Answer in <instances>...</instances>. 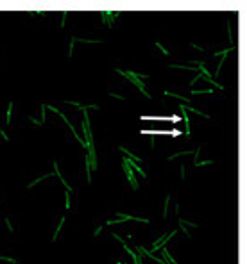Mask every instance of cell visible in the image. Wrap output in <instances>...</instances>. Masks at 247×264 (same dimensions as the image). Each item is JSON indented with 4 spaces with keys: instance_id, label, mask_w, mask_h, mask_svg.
I'll return each mask as SVG.
<instances>
[{
    "instance_id": "6da1fadb",
    "label": "cell",
    "mask_w": 247,
    "mask_h": 264,
    "mask_svg": "<svg viewBox=\"0 0 247 264\" xmlns=\"http://www.w3.org/2000/svg\"><path fill=\"white\" fill-rule=\"evenodd\" d=\"M115 71L117 73H120L122 77H126L131 84H135V86L141 91V95L145 98H152L150 97V93L145 89V84H143V80H147L149 79V75L147 73H141V71H132V70H122V68H115Z\"/></svg>"
},
{
    "instance_id": "7a4b0ae2",
    "label": "cell",
    "mask_w": 247,
    "mask_h": 264,
    "mask_svg": "<svg viewBox=\"0 0 247 264\" xmlns=\"http://www.w3.org/2000/svg\"><path fill=\"white\" fill-rule=\"evenodd\" d=\"M122 170H124V173H126V177H127L131 187L136 191L140 184H138V178H136V175H135V170H132V168L127 164V159H126V157H122Z\"/></svg>"
},
{
    "instance_id": "3957f363",
    "label": "cell",
    "mask_w": 247,
    "mask_h": 264,
    "mask_svg": "<svg viewBox=\"0 0 247 264\" xmlns=\"http://www.w3.org/2000/svg\"><path fill=\"white\" fill-rule=\"evenodd\" d=\"M86 150H88L86 157H88L90 168H91V171H93V170H97V168H99V163H97V152H95V143H93V141H90Z\"/></svg>"
},
{
    "instance_id": "277c9868",
    "label": "cell",
    "mask_w": 247,
    "mask_h": 264,
    "mask_svg": "<svg viewBox=\"0 0 247 264\" xmlns=\"http://www.w3.org/2000/svg\"><path fill=\"white\" fill-rule=\"evenodd\" d=\"M120 16V13H113V11H102L100 13V20L104 22L108 27H113V23H115V20Z\"/></svg>"
},
{
    "instance_id": "5b68a950",
    "label": "cell",
    "mask_w": 247,
    "mask_h": 264,
    "mask_svg": "<svg viewBox=\"0 0 247 264\" xmlns=\"http://www.w3.org/2000/svg\"><path fill=\"white\" fill-rule=\"evenodd\" d=\"M179 112L184 120V136H190L192 134V129H190V118H188V111L183 109V104H179Z\"/></svg>"
},
{
    "instance_id": "8992f818",
    "label": "cell",
    "mask_w": 247,
    "mask_h": 264,
    "mask_svg": "<svg viewBox=\"0 0 247 264\" xmlns=\"http://www.w3.org/2000/svg\"><path fill=\"white\" fill-rule=\"evenodd\" d=\"M118 150H120V152L124 154V157H127V159H129V161H135L136 164H140V163H141V157H138V155H135V154H132L131 150H127V148H126V146H118Z\"/></svg>"
},
{
    "instance_id": "52a82bcc",
    "label": "cell",
    "mask_w": 247,
    "mask_h": 264,
    "mask_svg": "<svg viewBox=\"0 0 247 264\" xmlns=\"http://www.w3.org/2000/svg\"><path fill=\"white\" fill-rule=\"evenodd\" d=\"M161 255H163V261H165V264H177V261L174 259L170 253H168V248L167 246H163L161 248Z\"/></svg>"
},
{
    "instance_id": "ba28073f",
    "label": "cell",
    "mask_w": 247,
    "mask_h": 264,
    "mask_svg": "<svg viewBox=\"0 0 247 264\" xmlns=\"http://www.w3.org/2000/svg\"><path fill=\"white\" fill-rule=\"evenodd\" d=\"M183 109H184V111H190V112H195L197 116H202V118H206V120L210 118V114H206V112H202V111H199V109H195V107H192V105L183 104Z\"/></svg>"
},
{
    "instance_id": "9c48e42d",
    "label": "cell",
    "mask_w": 247,
    "mask_h": 264,
    "mask_svg": "<svg viewBox=\"0 0 247 264\" xmlns=\"http://www.w3.org/2000/svg\"><path fill=\"white\" fill-rule=\"evenodd\" d=\"M124 250H126V252L129 253V255L132 257V261H135V264H143V262H141V257L138 255V253H136L135 250H131V248H127V245H124Z\"/></svg>"
},
{
    "instance_id": "30bf717a",
    "label": "cell",
    "mask_w": 247,
    "mask_h": 264,
    "mask_svg": "<svg viewBox=\"0 0 247 264\" xmlns=\"http://www.w3.org/2000/svg\"><path fill=\"white\" fill-rule=\"evenodd\" d=\"M50 175H54V173H47V175H43V177H38V178H36V180H32V182H30V184H27V189H30V187H34L36 184H39L41 180H45V178H48Z\"/></svg>"
},
{
    "instance_id": "8fae6325",
    "label": "cell",
    "mask_w": 247,
    "mask_h": 264,
    "mask_svg": "<svg viewBox=\"0 0 247 264\" xmlns=\"http://www.w3.org/2000/svg\"><path fill=\"white\" fill-rule=\"evenodd\" d=\"M11 114H13V102L7 104V112H6V123L11 125Z\"/></svg>"
},
{
    "instance_id": "7c38bea8",
    "label": "cell",
    "mask_w": 247,
    "mask_h": 264,
    "mask_svg": "<svg viewBox=\"0 0 247 264\" xmlns=\"http://www.w3.org/2000/svg\"><path fill=\"white\" fill-rule=\"evenodd\" d=\"M193 154V150H184V152H177V154H174V155H168L167 157V161L170 163L172 159H176V157H179V155H192Z\"/></svg>"
},
{
    "instance_id": "4fadbf2b",
    "label": "cell",
    "mask_w": 247,
    "mask_h": 264,
    "mask_svg": "<svg viewBox=\"0 0 247 264\" xmlns=\"http://www.w3.org/2000/svg\"><path fill=\"white\" fill-rule=\"evenodd\" d=\"M84 170H86L88 182H91V168H90V163H88V157H86V155H84Z\"/></svg>"
},
{
    "instance_id": "5bb4252c",
    "label": "cell",
    "mask_w": 247,
    "mask_h": 264,
    "mask_svg": "<svg viewBox=\"0 0 247 264\" xmlns=\"http://www.w3.org/2000/svg\"><path fill=\"white\" fill-rule=\"evenodd\" d=\"M63 225H65V216L59 219V225L56 227V232L52 234V241H56V239H57V236H59V230H61V227H63Z\"/></svg>"
},
{
    "instance_id": "9a60e30c",
    "label": "cell",
    "mask_w": 247,
    "mask_h": 264,
    "mask_svg": "<svg viewBox=\"0 0 247 264\" xmlns=\"http://www.w3.org/2000/svg\"><path fill=\"white\" fill-rule=\"evenodd\" d=\"M168 204H170V195H167V198H165V207H163V218L168 216Z\"/></svg>"
},
{
    "instance_id": "2e32d148",
    "label": "cell",
    "mask_w": 247,
    "mask_h": 264,
    "mask_svg": "<svg viewBox=\"0 0 247 264\" xmlns=\"http://www.w3.org/2000/svg\"><path fill=\"white\" fill-rule=\"evenodd\" d=\"M156 48H158V50L161 52V54H163V56H170V52H168L167 48H165V47H163V45L159 43V41H156Z\"/></svg>"
},
{
    "instance_id": "e0dca14e",
    "label": "cell",
    "mask_w": 247,
    "mask_h": 264,
    "mask_svg": "<svg viewBox=\"0 0 247 264\" xmlns=\"http://www.w3.org/2000/svg\"><path fill=\"white\" fill-rule=\"evenodd\" d=\"M208 93H213V89H211V88H208V89H199V91H197V89H193V91H192V95H208Z\"/></svg>"
},
{
    "instance_id": "ac0fdd59",
    "label": "cell",
    "mask_w": 247,
    "mask_h": 264,
    "mask_svg": "<svg viewBox=\"0 0 247 264\" xmlns=\"http://www.w3.org/2000/svg\"><path fill=\"white\" fill-rule=\"evenodd\" d=\"M70 191H72V189H65V198H66V204H65V207H66V211L70 209Z\"/></svg>"
},
{
    "instance_id": "d6986e66",
    "label": "cell",
    "mask_w": 247,
    "mask_h": 264,
    "mask_svg": "<svg viewBox=\"0 0 247 264\" xmlns=\"http://www.w3.org/2000/svg\"><path fill=\"white\" fill-rule=\"evenodd\" d=\"M74 43H75V39H74V36L70 38V48H68V59L72 57V54H74Z\"/></svg>"
},
{
    "instance_id": "ffe728a7",
    "label": "cell",
    "mask_w": 247,
    "mask_h": 264,
    "mask_svg": "<svg viewBox=\"0 0 247 264\" xmlns=\"http://www.w3.org/2000/svg\"><path fill=\"white\" fill-rule=\"evenodd\" d=\"M206 80H208L210 84H213V86H215V88H217V89H224V86H222V84H219L217 80H213V77H210V79H206Z\"/></svg>"
},
{
    "instance_id": "44dd1931",
    "label": "cell",
    "mask_w": 247,
    "mask_h": 264,
    "mask_svg": "<svg viewBox=\"0 0 247 264\" xmlns=\"http://www.w3.org/2000/svg\"><path fill=\"white\" fill-rule=\"evenodd\" d=\"M179 227H181V232H184V236H186V237H192V234L188 232V228L183 225V219H179Z\"/></svg>"
},
{
    "instance_id": "7402d4cb",
    "label": "cell",
    "mask_w": 247,
    "mask_h": 264,
    "mask_svg": "<svg viewBox=\"0 0 247 264\" xmlns=\"http://www.w3.org/2000/svg\"><path fill=\"white\" fill-rule=\"evenodd\" d=\"M45 111H47V105H45V104H41V120H39V123H41V125L45 123Z\"/></svg>"
},
{
    "instance_id": "603a6c76",
    "label": "cell",
    "mask_w": 247,
    "mask_h": 264,
    "mask_svg": "<svg viewBox=\"0 0 247 264\" xmlns=\"http://www.w3.org/2000/svg\"><path fill=\"white\" fill-rule=\"evenodd\" d=\"M115 214H117L118 218H122V219H126V221H127V219H132V218H135V216H131V214H126V213H115Z\"/></svg>"
},
{
    "instance_id": "cb8c5ba5",
    "label": "cell",
    "mask_w": 247,
    "mask_h": 264,
    "mask_svg": "<svg viewBox=\"0 0 247 264\" xmlns=\"http://www.w3.org/2000/svg\"><path fill=\"white\" fill-rule=\"evenodd\" d=\"M126 219H122V218H117V219H108V225H118V223H124Z\"/></svg>"
},
{
    "instance_id": "d4e9b609",
    "label": "cell",
    "mask_w": 247,
    "mask_h": 264,
    "mask_svg": "<svg viewBox=\"0 0 247 264\" xmlns=\"http://www.w3.org/2000/svg\"><path fill=\"white\" fill-rule=\"evenodd\" d=\"M109 97H111V98H117V100H127L126 97H122V95H118V93H113V91H109Z\"/></svg>"
},
{
    "instance_id": "484cf974",
    "label": "cell",
    "mask_w": 247,
    "mask_h": 264,
    "mask_svg": "<svg viewBox=\"0 0 247 264\" xmlns=\"http://www.w3.org/2000/svg\"><path fill=\"white\" fill-rule=\"evenodd\" d=\"M206 164H211V161L208 159V161H197V163H195V166H197V168H199V166H206Z\"/></svg>"
},
{
    "instance_id": "4316f807",
    "label": "cell",
    "mask_w": 247,
    "mask_h": 264,
    "mask_svg": "<svg viewBox=\"0 0 247 264\" xmlns=\"http://www.w3.org/2000/svg\"><path fill=\"white\" fill-rule=\"evenodd\" d=\"M66 16H68V13H63V16H61V27H65V22H66Z\"/></svg>"
},
{
    "instance_id": "83f0119b",
    "label": "cell",
    "mask_w": 247,
    "mask_h": 264,
    "mask_svg": "<svg viewBox=\"0 0 247 264\" xmlns=\"http://www.w3.org/2000/svg\"><path fill=\"white\" fill-rule=\"evenodd\" d=\"M6 225H7L9 232H13V225H11V219H9V218H6Z\"/></svg>"
},
{
    "instance_id": "f1b7e54d",
    "label": "cell",
    "mask_w": 247,
    "mask_h": 264,
    "mask_svg": "<svg viewBox=\"0 0 247 264\" xmlns=\"http://www.w3.org/2000/svg\"><path fill=\"white\" fill-rule=\"evenodd\" d=\"M0 136H2V139H4V141H9V136H7L2 129H0Z\"/></svg>"
},
{
    "instance_id": "f546056e",
    "label": "cell",
    "mask_w": 247,
    "mask_h": 264,
    "mask_svg": "<svg viewBox=\"0 0 247 264\" xmlns=\"http://www.w3.org/2000/svg\"><path fill=\"white\" fill-rule=\"evenodd\" d=\"M113 237H115L117 241H120V243H122V245H126V241H124V239H122V237H120L118 234H113Z\"/></svg>"
},
{
    "instance_id": "4dcf8cb0",
    "label": "cell",
    "mask_w": 247,
    "mask_h": 264,
    "mask_svg": "<svg viewBox=\"0 0 247 264\" xmlns=\"http://www.w3.org/2000/svg\"><path fill=\"white\" fill-rule=\"evenodd\" d=\"M100 230H102V227H100V225H99V227H97V230H95V232H93V236H99V234H100Z\"/></svg>"
},
{
    "instance_id": "1f68e13d",
    "label": "cell",
    "mask_w": 247,
    "mask_h": 264,
    "mask_svg": "<svg viewBox=\"0 0 247 264\" xmlns=\"http://www.w3.org/2000/svg\"><path fill=\"white\" fill-rule=\"evenodd\" d=\"M184 170H186V168H184V166H181V178H184Z\"/></svg>"
},
{
    "instance_id": "d6a6232c",
    "label": "cell",
    "mask_w": 247,
    "mask_h": 264,
    "mask_svg": "<svg viewBox=\"0 0 247 264\" xmlns=\"http://www.w3.org/2000/svg\"><path fill=\"white\" fill-rule=\"evenodd\" d=\"M118 264H126V262H118Z\"/></svg>"
},
{
    "instance_id": "836d02e7",
    "label": "cell",
    "mask_w": 247,
    "mask_h": 264,
    "mask_svg": "<svg viewBox=\"0 0 247 264\" xmlns=\"http://www.w3.org/2000/svg\"><path fill=\"white\" fill-rule=\"evenodd\" d=\"M11 264H16V261H14V262H11Z\"/></svg>"
}]
</instances>
